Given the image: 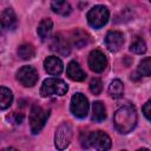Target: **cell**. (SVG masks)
I'll return each instance as SVG.
<instances>
[{
    "label": "cell",
    "instance_id": "6da1fadb",
    "mask_svg": "<svg viewBox=\"0 0 151 151\" xmlns=\"http://www.w3.org/2000/svg\"><path fill=\"white\" fill-rule=\"evenodd\" d=\"M113 124L120 133L131 132L137 124V111L133 105H124L113 114Z\"/></svg>",
    "mask_w": 151,
    "mask_h": 151
},
{
    "label": "cell",
    "instance_id": "7a4b0ae2",
    "mask_svg": "<svg viewBox=\"0 0 151 151\" xmlns=\"http://www.w3.org/2000/svg\"><path fill=\"white\" fill-rule=\"evenodd\" d=\"M83 147H92L94 150H109L111 147V138L103 131H92L81 139Z\"/></svg>",
    "mask_w": 151,
    "mask_h": 151
},
{
    "label": "cell",
    "instance_id": "3957f363",
    "mask_svg": "<svg viewBox=\"0 0 151 151\" xmlns=\"http://www.w3.org/2000/svg\"><path fill=\"white\" fill-rule=\"evenodd\" d=\"M68 87L66 83L58 78H48L45 79L41 87L40 94L41 97H51V96H64L66 94Z\"/></svg>",
    "mask_w": 151,
    "mask_h": 151
},
{
    "label": "cell",
    "instance_id": "277c9868",
    "mask_svg": "<svg viewBox=\"0 0 151 151\" xmlns=\"http://www.w3.org/2000/svg\"><path fill=\"white\" fill-rule=\"evenodd\" d=\"M48 116H50V111H46L35 104L32 106L29 113V126L33 134H37L38 132L41 131V129L45 126L46 120L48 119Z\"/></svg>",
    "mask_w": 151,
    "mask_h": 151
},
{
    "label": "cell",
    "instance_id": "5b68a950",
    "mask_svg": "<svg viewBox=\"0 0 151 151\" xmlns=\"http://www.w3.org/2000/svg\"><path fill=\"white\" fill-rule=\"evenodd\" d=\"M109 9L103 5H97L92 7L87 13V22L93 28H100L109 21Z\"/></svg>",
    "mask_w": 151,
    "mask_h": 151
},
{
    "label": "cell",
    "instance_id": "8992f818",
    "mask_svg": "<svg viewBox=\"0 0 151 151\" xmlns=\"http://www.w3.org/2000/svg\"><path fill=\"white\" fill-rule=\"evenodd\" d=\"M73 136V131H72V126L70 123L64 122L61 123L54 134V145L58 150H64L68 146V144L71 143Z\"/></svg>",
    "mask_w": 151,
    "mask_h": 151
},
{
    "label": "cell",
    "instance_id": "52a82bcc",
    "mask_svg": "<svg viewBox=\"0 0 151 151\" xmlns=\"http://www.w3.org/2000/svg\"><path fill=\"white\" fill-rule=\"evenodd\" d=\"M71 112L77 118H85L88 112V100L87 98L80 93L77 92L71 98V105H70Z\"/></svg>",
    "mask_w": 151,
    "mask_h": 151
},
{
    "label": "cell",
    "instance_id": "ba28073f",
    "mask_svg": "<svg viewBox=\"0 0 151 151\" xmlns=\"http://www.w3.org/2000/svg\"><path fill=\"white\" fill-rule=\"evenodd\" d=\"M38 79H39L38 72L33 66L25 65V66L20 67L17 72V80L25 87L34 86L35 83L38 81Z\"/></svg>",
    "mask_w": 151,
    "mask_h": 151
},
{
    "label": "cell",
    "instance_id": "9c48e42d",
    "mask_svg": "<svg viewBox=\"0 0 151 151\" xmlns=\"http://www.w3.org/2000/svg\"><path fill=\"white\" fill-rule=\"evenodd\" d=\"M87 63H88L90 68L96 73L103 72L107 66V59H106L105 54L99 50L91 51V53L88 54Z\"/></svg>",
    "mask_w": 151,
    "mask_h": 151
},
{
    "label": "cell",
    "instance_id": "30bf717a",
    "mask_svg": "<svg viewBox=\"0 0 151 151\" xmlns=\"http://www.w3.org/2000/svg\"><path fill=\"white\" fill-rule=\"evenodd\" d=\"M51 50L60 55H68L70 51H71V44L63 34L58 33L53 37V40L51 44Z\"/></svg>",
    "mask_w": 151,
    "mask_h": 151
},
{
    "label": "cell",
    "instance_id": "8fae6325",
    "mask_svg": "<svg viewBox=\"0 0 151 151\" xmlns=\"http://www.w3.org/2000/svg\"><path fill=\"white\" fill-rule=\"evenodd\" d=\"M124 44V35L119 31H110L105 37V45L111 52H117Z\"/></svg>",
    "mask_w": 151,
    "mask_h": 151
},
{
    "label": "cell",
    "instance_id": "7c38bea8",
    "mask_svg": "<svg viewBox=\"0 0 151 151\" xmlns=\"http://www.w3.org/2000/svg\"><path fill=\"white\" fill-rule=\"evenodd\" d=\"M44 67L46 70V72L48 74H52V76H58L63 72L64 70V65H63V61L58 58V57H47L44 61Z\"/></svg>",
    "mask_w": 151,
    "mask_h": 151
},
{
    "label": "cell",
    "instance_id": "4fadbf2b",
    "mask_svg": "<svg viewBox=\"0 0 151 151\" xmlns=\"http://www.w3.org/2000/svg\"><path fill=\"white\" fill-rule=\"evenodd\" d=\"M70 40H71L72 45H74L77 48H81V47H84V46H86L88 44L90 35L85 31H83L80 28H76V29H73L71 32Z\"/></svg>",
    "mask_w": 151,
    "mask_h": 151
},
{
    "label": "cell",
    "instance_id": "5bb4252c",
    "mask_svg": "<svg viewBox=\"0 0 151 151\" xmlns=\"http://www.w3.org/2000/svg\"><path fill=\"white\" fill-rule=\"evenodd\" d=\"M66 73H67V77L73 81H83L86 78V73L83 71V68L79 66L77 61H71L67 65Z\"/></svg>",
    "mask_w": 151,
    "mask_h": 151
},
{
    "label": "cell",
    "instance_id": "9a60e30c",
    "mask_svg": "<svg viewBox=\"0 0 151 151\" xmlns=\"http://www.w3.org/2000/svg\"><path fill=\"white\" fill-rule=\"evenodd\" d=\"M52 28H53V22L50 18H45L40 21L38 26V35L42 41H46L51 38L52 34Z\"/></svg>",
    "mask_w": 151,
    "mask_h": 151
},
{
    "label": "cell",
    "instance_id": "2e32d148",
    "mask_svg": "<svg viewBox=\"0 0 151 151\" xmlns=\"http://www.w3.org/2000/svg\"><path fill=\"white\" fill-rule=\"evenodd\" d=\"M1 25L6 29H13L17 26V15L12 8H6L1 13Z\"/></svg>",
    "mask_w": 151,
    "mask_h": 151
},
{
    "label": "cell",
    "instance_id": "e0dca14e",
    "mask_svg": "<svg viewBox=\"0 0 151 151\" xmlns=\"http://www.w3.org/2000/svg\"><path fill=\"white\" fill-rule=\"evenodd\" d=\"M51 8L54 13L60 15H68L71 13V5L66 0H52L51 1Z\"/></svg>",
    "mask_w": 151,
    "mask_h": 151
},
{
    "label": "cell",
    "instance_id": "ac0fdd59",
    "mask_svg": "<svg viewBox=\"0 0 151 151\" xmlns=\"http://www.w3.org/2000/svg\"><path fill=\"white\" fill-rule=\"evenodd\" d=\"M106 118V109L101 101H94L92 105V119L94 122H103Z\"/></svg>",
    "mask_w": 151,
    "mask_h": 151
},
{
    "label": "cell",
    "instance_id": "d6986e66",
    "mask_svg": "<svg viewBox=\"0 0 151 151\" xmlns=\"http://www.w3.org/2000/svg\"><path fill=\"white\" fill-rule=\"evenodd\" d=\"M109 93L113 99H118L123 97L124 93V85L119 79H114L111 81L109 86Z\"/></svg>",
    "mask_w": 151,
    "mask_h": 151
},
{
    "label": "cell",
    "instance_id": "ffe728a7",
    "mask_svg": "<svg viewBox=\"0 0 151 151\" xmlns=\"http://www.w3.org/2000/svg\"><path fill=\"white\" fill-rule=\"evenodd\" d=\"M12 100H13L12 91L5 86H1V88H0V109L1 110L7 109L12 104Z\"/></svg>",
    "mask_w": 151,
    "mask_h": 151
},
{
    "label": "cell",
    "instance_id": "44dd1931",
    "mask_svg": "<svg viewBox=\"0 0 151 151\" xmlns=\"http://www.w3.org/2000/svg\"><path fill=\"white\" fill-rule=\"evenodd\" d=\"M34 54H35V50L32 44H22L18 48V55L24 60L32 59Z\"/></svg>",
    "mask_w": 151,
    "mask_h": 151
},
{
    "label": "cell",
    "instance_id": "7402d4cb",
    "mask_svg": "<svg viewBox=\"0 0 151 151\" xmlns=\"http://www.w3.org/2000/svg\"><path fill=\"white\" fill-rule=\"evenodd\" d=\"M130 51L133 52V53H136V54L145 53V51H146V44H145V41L142 38H139V37L134 38L133 41L130 45Z\"/></svg>",
    "mask_w": 151,
    "mask_h": 151
},
{
    "label": "cell",
    "instance_id": "603a6c76",
    "mask_svg": "<svg viewBox=\"0 0 151 151\" xmlns=\"http://www.w3.org/2000/svg\"><path fill=\"white\" fill-rule=\"evenodd\" d=\"M137 71H138V73H139L140 76H144V77L151 76V57L144 58V59L139 63Z\"/></svg>",
    "mask_w": 151,
    "mask_h": 151
},
{
    "label": "cell",
    "instance_id": "cb8c5ba5",
    "mask_svg": "<svg viewBox=\"0 0 151 151\" xmlns=\"http://www.w3.org/2000/svg\"><path fill=\"white\" fill-rule=\"evenodd\" d=\"M103 90V83L99 78H93L90 83V91L93 94H99Z\"/></svg>",
    "mask_w": 151,
    "mask_h": 151
},
{
    "label": "cell",
    "instance_id": "d4e9b609",
    "mask_svg": "<svg viewBox=\"0 0 151 151\" xmlns=\"http://www.w3.org/2000/svg\"><path fill=\"white\" fill-rule=\"evenodd\" d=\"M143 113H144V116L147 118V120L151 122V99L147 100V101L144 104V106H143Z\"/></svg>",
    "mask_w": 151,
    "mask_h": 151
},
{
    "label": "cell",
    "instance_id": "484cf974",
    "mask_svg": "<svg viewBox=\"0 0 151 151\" xmlns=\"http://www.w3.org/2000/svg\"><path fill=\"white\" fill-rule=\"evenodd\" d=\"M150 2H151V0H150Z\"/></svg>",
    "mask_w": 151,
    "mask_h": 151
}]
</instances>
